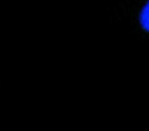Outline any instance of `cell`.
Instances as JSON below:
<instances>
[{
	"mask_svg": "<svg viewBox=\"0 0 149 131\" xmlns=\"http://www.w3.org/2000/svg\"><path fill=\"white\" fill-rule=\"evenodd\" d=\"M139 21H140V24L143 29L145 31L149 32V0L141 11L140 15H139Z\"/></svg>",
	"mask_w": 149,
	"mask_h": 131,
	"instance_id": "cell-1",
	"label": "cell"
}]
</instances>
